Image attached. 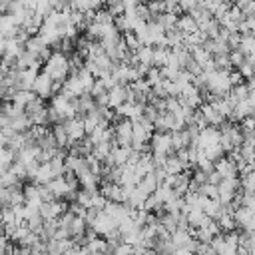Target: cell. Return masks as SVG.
<instances>
[{"mask_svg":"<svg viewBox=\"0 0 255 255\" xmlns=\"http://www.w3.org/2000/svg\"><path fill=\"white\" fill-rule=\"evenodd\" d=\"M98 235H106L110 229H114V227H118V221L114 219V217H110L106 211H98V215H96V219H94V223L90 225Z\"/></svg>","mask_w":255,"mask_h":255,"instance_id":"cell-4","label":"cell"},{"mask_svg":"<svg viewBox=\"0 0 255 255\" xmlns=\"http://www.w3.org/2000/svg\"><path fill=\"white\" fill-rule=\"evenodd\" d=\"M199 112L203 114V118H205L207 126H215V128H217V126H219V124L225 120V118H223V116H221V114H219V112H217V110H215V108H213L209 102H201Z\"/></svg>","mask_w":255,"mask_h":255,"instance_id":"cell-6","label":"cell"},{"mask_svg":"<svg viewBox=\"0 0 255 255\" xmlns=\"http://www.w3.org/2000/svg\"><path fill=\"white\" fill-rule=\"evenodd\" d=\"M175 28H179L183 34H189V32L197 30V24H195V20H193V18H191L187 12H181V16H177Z\"/></svg>","mask_w":255,"mask_h":255,"instance_id":"cell-7","label":"cell"},{"mask_svg":"<svg viewBox=\"0 0 255 255\" xmlns=\"http://www.w3.org/2000/svg\"><path fill=\"white\" fill-rule=\"evenodd\" d=\"M84 253H106V239H100V237L88 239L84 245Z\"/></svg>","mask_w":255,"mask_h":255,"instance_id":"cell-10","label":"cell"},{"mask_svg":"<svg viewBox=\"0 0 255 255\" xmlns=\"http://www.w3.org/2000/svg\"><path fill=\"white\" fill-rule=\"evenodd\" d=\"M6 145V135L2 133V129H0V147H4Z\"/></svg>","mask_w":255,"mask_h":255,"instance_id":"cell-22","label":"cell"},{"mask_svg":"<svg viewBox=\"0 0 255 255\" xmlns=\"http://www.w3.org/2000/svg\"><path fill=\"white\" fill-rule=\"evenodd\" d=\"M122 40H124L126 48L131 50V52H135V50L139 48V42H137V38H135V34H133L131 30H126V32L122 34Z\"/></svg>","mask_w":255,"mask_h":255,"instance_id":"cell-14","label":"cell"},{"mask_svg":"<svg viewBox=\"0 0 255 255\" xmlns=\"http://www.w3.org/2000/svg\"><path fill=\"white\" fill-rule=\"evenodd\" d=\"M145 6H147V10H149L151 16L165 12V4H163V0H149V2H145Z\"/></svg>","mask_w":255,"mask_h":255,"instance_id":"cell-17","label":"cell"},{"mask_svg":"<svg viewBox=\"0 0 255 255\" xmlns=\"http://www.w3.org/2000/svg\"><path fill=\"white\" fill-rule=\"evenodd\" d=\"M108 10H110V14L112 16H120V14H124V6H122V2L118 0V2H112V4H108Z\"/></svg>","mask_w":255,"mask_h":255,"instance_id":"cell-20","label":"cell"},{"mask_svg":"<svg viewBox=\"0 0 255 255\" xmlns=\"http://www.w3.org/2000/svg\"><path fill=\"white\" fill-rule=\"evenodd\" d=\"M4 205H10V189L0 185V207H4Z\"/></svg>","mask_w":255,"mask_h":255,"instance_id":"cell-19","label":"cell"},{"mask_svg":"<svg viewBox=\"0 0 255 255\" xmlns=\"http://www.w3.org/2000/svg\"><path fill=\"white\" fill-rule=\"evenodd\" d=\"M50 169H52V173H54V177H60V175H64V171H66V165H64V157L62 155H54L50 161Z\"/></svg>","mask_w":255,"mask_h":255,"instance_id":"cell-13","label":"cell"},{"mask_svg":"<svg viewBox=\"0 0 255 255\" xmlns=\"http://www.w3.org/2000/svg\"><path fill=\"white\" fill-rule=\"evenodd\" d=\"M94 22H98V24H112L114 22V16L110 14V10H96V14H94Z\"/></svg>","mask_w":255,"mask_h":255,"instance_id":"cell-16","label":"cell"},{"mask_svg":"<svg viewBox=\"0 0 255 255\" xmlns=\"http://www.w3.org/2000/svg\"><path fill=\"white\" fill-rule=\"evenodd\" d=\"M50 133L54 135V139H56V143L58 145H68V133H66V129H64V126H62V122L60 124H52V129H50Z\"/></svg>","mask_w":255,"mask_h":255,"instance_id":"cell-11","label":"cell"},{"mask_svg":"<svg viewBox=\"0 0 255 255\" xmlns=\"http://www.w3.org/2000/svg\"><path fill=\"white\" fill-rule=\"evenodd\" d=\"M84 229H86V221H84V217H80V215H74V219H72V223L68 225V231H70V237H76V235H82V233H84Z\"/></svg>","mask_w":255,"mask_h":255,"instance_id":"cell-12","label":"cell"},{"mask_svg":"<svg viewBox=\"0 0 255 255\" xmlns=\"http://www.w3.org/2000/svg\"><path fill=\"white\" fill-rule=\"evenodd\" d=\"M161 167H163L167 173H179V171H183V165H181V161L177 159L175 151H173V153H167V157H165V161H163Z\"/></svg>","mask_w":255,"mask_h":255,"instance_id":"cell-9","label":"cell"},{"mask_svg":"<svg viewBox=\"0 0 255 255\" xmlns=\"http://www.w3.org/2000/svg\"><path fill=\"white\" fill-rule=\"evenodd\" d=\"M122 2V6H124V10H129V8H135V4H137V0H120Z\"/></svg>","mask_w":255,"mask_h":255,"instance_id":"cell-21","label":"cell"},{"mask_svg":"<svg viewBox=\"0 0 255 255\" xmlns=\"http://www.w3.org/2000/svg\"><path fill=\"white\" fill-rule=\"evenodd\" d=\"M40 70L44 74H48L52 80L64 82L68 78V58H66V54L52 50V54L42 62V68Z\"/></svg>","mask_w":255,"mask_h":255,"instance_id":"cell-1","label":"cell"},{"mask_svg":"<svg viewBox=\"0 0 255 255\" xmlns=\"http://www.w3.org/2000/svg\"><path fill=\"white\" fill-rule=\"evenodd\" d=\"M213 169L221 175V177H235L237 175V167H235V161L231 155H221L213 161Z\"/></svg>","mask_w":255,"mask_h":255,"instance_id":"cell-3","label":"cell"},{"mask_svg":"<svg viewBox=\"0 0 255 255\" xmlns=\"http://www.w3.org/2000/svg\"><path fill=\"white\" fill-rule=\"evenodd\" d=\"M32 92L38 96V98H42V100H48L50 96H52V78L48 76V74H36V78H34V84H32Z\"/></svg>","mask_w":255,"mask_h":255,"instance_id":"cell-2","label":"cell"},{"mask_svg":"<svg viewBox=\"0 0 255 255\" xmlns=\"http://www.w3.org/2000/svg\"><path fill=\"white\" fill-rule=\"evenodd\" d=\"M62 126H64V129H66L70 141L82 139V137L86 135V131H84V124H82V120H78V118H66V120L62 122Z\"/></svg>","mask_w":255,"mask_h":255,"instance_id":"cell-5","label":"cell"},{"mask_svg":"<svg viewBox=\"0 0 255 255\" xmlns=\"http://www.w3.org/2000/svg\"><path fill=\"white\" fill-rule=\"evenodd\" d=\"M227 18H229V20H233L235 24H239V22H241L245 16H243V12H241V10H239L235 4H231V6H229V10H227Z\"/></svg>","mask_w":255,"mask_h":255,"instance_id":"cell-18","label":"cell"},{"mask_svg":"<svg viewBox=\"0 0 255 255\" xmlns=\"http://www.w3.org/2000/svg\"><path fill=\"white\" fill-rule=\"evenodd\" d=\"M143 80L149 84V88H151V86H155V84H159V82H161V76H159V68H155V66H149V68H147V72H145V76H143Z\"/></svg>","mask_w":255,"mask_h":255,"instance_id":"cell-15","label":"cell"},{"mask_svg":"<svg viewBox=\"0 0 255 255\" xmlns=\"http://www.w3.org/2000/svg\"><path fill=\"white\" fill-rule=\"evenodd\" d=\"M48 187L52 189L54 197L62 199V197H64V193H66V189H68V183H66V179L60 175V177H52V179L48 181Z\"/></svg>","mask_w":255,"mask_h":255,"instance_id":"cell-8","label":"cell"}]
</instances>
